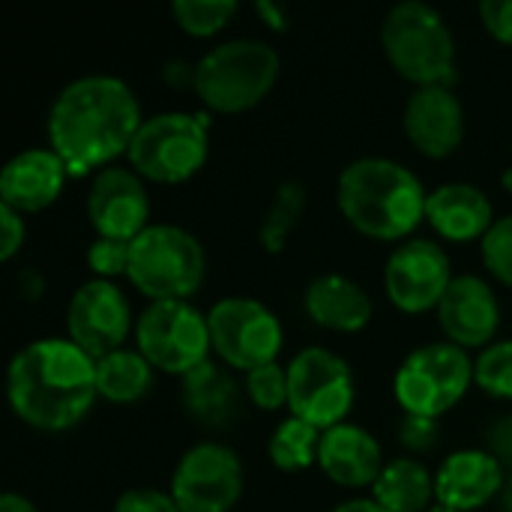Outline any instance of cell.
I'll list each match as a JSON object with an SVG mask.
<instances>
[{"label": "cell", "mask_w": 512, "mask_h": 512, "mask_svg": "<svg viewBox=\"0 0 512 512\" xmlns=\"http://www.w3.org/2000/svg\"><path fill=\"white\" fill-rule=\"evenodd\" d=\"M153 366L138 348H120L96 360V390L99 399L111 405H135L153 390Z\"/></svg>", "instance_id": "obj_25"}, {"label": "cell", "mask_w": 512, "mask_h": 512, "mask_svg": "<svg viewBox=\"0 0 512 512\" xmlns=\"http://www.w3.org/2000/svg\"><path fill=\"white\" fill-rule=\"evenodd\" d=\"M381 48L399 78L417 87H453L456 72V36L444 15L423 3H396L381 24Z\"/></svg>", "instance_id": "obj_4"}, {"label": "cell", "mask_w": 512, "mask_h": 512, "mask_svg": "<svg viewBox=\"0 0 512 512\" xmlns=\"http://www.w3.org/2000/svg\"><path fill=\"white\" fill-rule=\"evenodd\" d=\"M426 512H456V510H450V507H444V504H435L432 510H426Z\"/></svg>", "instance_id": "obj_45"}, {"label": "cell", "mask_w": 512, "mask_h": 512, "mask_svg": "<svg viewBox=\"0 0 512 512\" xmlns=\"http://www.w3.org/2000/svg\"><path fill=\"white\" fill-rule=\"evenodd\" d=\"M501 183H504V189H510V192H512V168H507V171H504Z\"/></svg>", "instance_id": "obj_44"}, {"label": "cell", "mask_w": 512, "mask_h": 512, "mask_svg": "<svg viewBox=\"0 0 512 512\" xmlns=\"http://www.w3.org/2000/svg\"><path fill=\"white\" fill-rule=\"evenodd\" d=\"M426 222L432 225V231L450 243H474L492 231L495 219V207L489 201V195L474 186V183H441L438 189L429 192L426 201Z\"/></svg>", "instance_id": "obj_21"}, {"label": "cell", "mask_w": 512, "mask_h": 512, "mask_svg": "<svg viewBox=\"0 0 512 512\" xmlns=\"http://www.w3.org/2000/svg\"><path fill=\"white\" fill-rule=\"evenodd\" d=\"M255 12L264 18V24H270L273 30H285L288 27V12L282 6H276L273 0H258L255 3Z\"/></svg>", "instance_id": "obj_40"}, {"label": "cell", "mask_w": 512, "mask_h": 512, "mask_svg": "<svg viewBox=\"0 0 512 512\" xmlns=\"http://www.w3.org/2000/svg\"><path fill=\"white\" fill-rule=\"evenodd\" d=\"M306 315L333 333H360L369 327L375 306L360 282L342 273H321L303 291Z\"/></svg>", "instance_id": "obj_22"}, {"label": "cell", "mask_w": 512, "mask_h": 512, "mask_svg": "<svg viewBox=\"0 0 512 512\" xmlns=\"http://www.w3.org/2000/svg\"><path fill=\"white\" fill-rule=\"evenodd\" d=\"M141 105L117 75H81L48 108V144L69 177L99 174L129 153L141 129Z\"/></svg>", "instance_id": "obj_1"}, {"label": "cell", "mask_w": 512, "mask_h": 512, "mask_svg": "<svg viewBox=\"0 0 512 512\" xmlns=\"http://www.w3.org/2000/svg\"><path fill=\"white\" fill-rule=\"evenodd\" d=\"M399 444L408 453H429L438 444V420L405 414L399 423Z\"/></svg>", "instance_id": "obj_33"}, {"label": "cell", "mask_w": 512, "mask_h": 512, "mask_svg": "<svg viewBox=\"0 0 512 512\" xmlns=\"http://www.w3.org/2000/svg\"><path fill=\"white\" fill-rule=\"evenodd\" d=\"M24 240H27L24 216L15 213L6 204H0V258L3 261H12L24 249Z\"/></svg>", "instance_id": "obj_35"}, {"label": "cell", "mask_w": 512, "mask_h": 512, "mask_svg": "<svg viewBox=\"0 0 512 512\" xmlns=\"http://www.w3.org/2000/svg\"><path fill=\"white\" fill-rule=\"evenodd\" d=\"M237 12H240L237 0H174L171 3V15L177 27L195 39H210L222 33Z\"/></svg>", "instance_id": "obj_28"}, {"label": "cell", "mask_w": 512, "mask_h": 512, "mask_svg": "<svg viewBox=\"0 0 512 512\" xmlns=\"http://www.w3.org/2000/svg\"><path fill=\"white\" fill-rule=\"evenodd\" d=\"M480 21L492 39L501 45H512V0H483Z\"/></svg>", "instance_id": "obj_36"}, {"label": "cell", "mask_w": 512, "mask_h": 512, "mask_svg": "<svg viewBox=\"0 0 512 512\" xmlns=\"http://www.w3.org/2000/svg\"><path fill=\"white\" fill-rule=\"evenodd\" d=\"M372 498L387 512H426L435 501V474L414 456H399L384 465Z\"/></svg>", "instance_id": "obj_24"}, {"label": "cell", "mask_w": 512, "mask_h": 512, "mask_svg": "<svg viewBox=\"0 0 512 512\" xmlns=\"http://www.w3.org/2000/svg\"><path fill=\"white\" fill-rule=\"evenodd\" d=\"M114 512H183L171 492L159 489H126L117 501Z\"/></svg>", "instance_id": "obj_34"}, {"label": "cell", "mask_w": 512, "mask_h": 512, "mask_svg": "<svg viewBox=\"0 0 512 512\" xmlns=\"http://www.w3.org/2000/svg\"><path fill=\"white\" fill-rule=\"evenodd\" d=\"M135 348L156 372L186 378L213 354L207 312L189 300L150 303L135 321Z\"/></svg>", "instance_id": "obj_9"}, {"label": "cell", "mask_w": 512, "mask_h": 512, "mask_svg": "<svg viewBox=\"0 0 512 512\" xmlns=\"http://www.w3.org/2000/svg\"><path fill=\"white\" fill-rule=\"evenodd\" d=\"M213 354L231 372H252L279 360L285 333L282 321L255 297H222L207 309Z\"/></svg>", "instance_id": "obj_10"}, {"label": "cell", "mask_w": 512, "mask_h": 512, "mask_svg": "<svg viewBox=\"0 0 512 512\" xmlns=\"http://www.w3.org/2000/svg\"><path fill=\"white\" fill-rule=\"evenodd\" d=\"M6 399L12 414L30 429H75L99 399L96 360L69 339H36L12 357Z\"/></svg>", "instance_id": "obj_2"}, {"label": "cell", "mask_w": 512, "mask_h": 512, "mask_svg": "<svg viewBox=\"0 0 512 512\" xmlns=\"http://www.w3.org/2000/svg\"><path fill=\"white\" fill-rule=\"evenodd\" d=\"M384 453L378 438L354 423L333 426L321 435L318 468L330 483L342 489H372L384 471Z\"/></svg>", "instance_id": "obj_20"}, {"label": "cell", "mask_w": 512, "mask_h": 512, "mask_svg": "<svg viewBox=\"0 0 512 512\" xmlns=\"http://www.w3.org/2000/svg\"><path fill=\"white\" fill-rule=\"evenodd\" d=\"M474 384V360L453 342L414 348L393 375V396L405 414L441 420Z\"/></svg>", "instance_id": "obj_8"}, {"label": "cell", "mask_w": 512, "mask_h": 512, "mask_svg": "<svg viewBox=\"0 0 512 512\" xmlns=\"http://www.w3.org/2000/svg\"><path fill=\"white\" fill-rule=\"evenodd\" d=\"M207 276L201 240L180 225H150L129 243L126 279L150 303L189 300Z\"/></svg>", "instance_id": "obj_6"}, {"label": "cell", "mask_w": 512, "mask_h": 512, "mask_svg": "<svg viewBox=\"0 0 512 512\" xmlns=\"http://www.w3.org/2000/svg\"><path fill=\"white\" fill-rule=\"evenodd\" d=\"M357 402L351 366L324 345L303 348L288 363V408L291 417L327 432L342 426Z\"/></svg>", "instance_id": "obj_11"}, {"label": "cell", "mask_w": 512, "mask_h": 512, "mask_svg": "<svg viewBox=\"0 0 512 512\" xmlns=\"http://www.w3.org/2000/svg\"><path fill=\"white\" fill-rule=\"evenodd\" d=\"M87 222L96 237L132 243L150 228V195L144 180L132 168H102L87 189Z\"/></svg>", "instance_id": "obj_15"}, {"label": "cell", "mask_w": 512, "mask_h": 512, "mask_svg": "<svg viewBox=\"0 0 512 512\" xmlns=\"http://www.w3.org/2000/svg\"><path fill=\"white\" fill-rule=\"evenodd\" d=\"M18 294H21L27 303L39 300V297L45 294V276H42L39 270H21V273H18Z\"/></svg>", "instance_id": "obj_38"}, {"label": "cell", "mask_w": 512, "mask_h": 512, "mask_svg": "<svg viewBox=\"0 0 512 512\" xmlns=\"http://www.w3.org/2000/svg\"><path fill=\"white\" fill-rule=\"evenodd\" d=\"M282 60L264 39L219 42L195 63V96L207 111L240 114L261 105L279 81Z\"/></svg>", "instance_id": "obj_5"}, {"label": "cell", "mask_w": 512, "mask_h": 512, "mask_svg": "<svg viewBox=\"0 0 512 512\" xmlns=\"http://www.w3.org/2000/svg\"><path fill=\"white\" fill-rule=\"evenodd\" d=\"M453 279L456 273L450 255L435 240H405L384 264L387 297L405 315H426L438 309Z\"/></svg>", "instance_id": "obj_13"}, {"label": "cell", "mask_w": 512, "mask_h": 512, "mask_svg": "<svg viewBox=\"0 0 512 512\" xmlns=\"http://www.w3.org/2000/svg\"><path fill=\"white\" fill-rule=\"evenodd\" d=\"M333 512H387L375 498H351L345 504H339Z\"/></svg>", "instance_id": "obj_42"}, {"label": "cell", "mask_w": 512, "mask_h": 512, "mask_svg": "<svg viewBox=\"0 0 512 512\" xmlns=\"http://www.w3.org/2000/svg\"><path fill=\"white\" fill-rule=\"evenodd\" d=\"M435 312L447 342L465 351H483L492 342H498L495 336L501 330V300L495 288L474 273L456 276Z\"/></svg>", "instance_id": "obj_16"}, {"label": "cell", "mask_w": 512, "mask_h": 512, "mask_svg": "<svg viewBox=\"0 0 512 512\" xmlns=\"http://www.w3.org/2000/svg\"><path fill=\"white\" fill-rule=\"evenodd\" d=\"M501 501H504V512H512V477L504 483V492H501Z\"/></svg>", "instance_id": "obj_43"}, {"label": "cell", "mask_w": 512, "mask_h": 512, "mask_svg": "<svg viewBox=\"0 0 512 512\" xmlns=\"http://www.w3.org/2000/svg\"><path fill=\"white\" fill-rule=\"evenodd\" d=\"M243 462L219 441L189 447L171 474V498L183 512H231L243 498Z\"/></svg>", "instance_id": "obj_12"}, {"label": "cell", "mask_w": 512, "mask_h": 512, "mask_svg": "<svg viewBox=\"0 0 512 512\" xmlns=\"http://www.w3.org/2000/svg\"><path fill=\"white\" fill-rule=\"evenodd\" d=\"M336 201L345 222L369 240H402L426 219L429 192L402 162L363 156L342 168Z\"/></svg>", "instance_id": "obj_3"}, {"label": "cell", "mask_w": 512, "mask_h": 512, "mask_svg": "<svg viewBox=\"0 0 512 512\" xmlns=\"http://www.w3.org/2000/svg\"><path fill=\"white\" fill-rule=\"evenodd\" d=\"M402 126L426 159H447L465 141V108L453 87H417L405 102Z\"/></svg>", "instance_id": "obj_17"}, {"label": "cell", "mask_w": 512, "mask_h": 512, "mask_svg": "<svg viewBox=\"0 0 512 512\" xmlns=\"http://www.w3.org/2000/svg\"><path fill=\"white\" fill-rule=\"evenodd\" d=\"M489 453L501 462L512 468V414L501 417L492 429H489Z\"/></svg>", "instance_id": "obj_37"}, {"label": "cell", "mask_w": 512, "mask_h": 512, "mask_svg": "<svg viewBox=\"0 0 512 512\" xmlns=\"http://www.w3.org/2000/svg\"><path fill=\"white\" fill-rule=\"evenodd\" d=\"M306 204H309V195L300 180L279 183V189L270 201V210L264 213L261 228H258V243L267 255H282L288 249L291 234L306 213Z\"/></svg>", "instance_id": "obj_26"}, {"label": "cell", "mask_w": 512, "mask_h": 512, "mask_svg": "<svg viewBox=\"0 0 512 512\" xmlns=\"http://www.w3.org/2000/svg\"><path fill=\"white\" fill-rule=\"evenodd\" d=\"M504 465L489 450H456L435 471V501L456 512H474L504 492Z\"/></svg>", "instance_id": "obj_18"}, {"label": "cell", "mask_w": 512, "mask_h": 512, "mask_svg": "<svg viewBox=\"0 0 512 512\" xmlns=\"http://www.w3.org/2000/svg\"><path fill=\"white\" fill-rule=\"evenodd\" d=\"M87 267L93 279H117L126 276L129 270V243L126 240H111V237H96L87 246Z\"/></svg>", "instance_id": "obj_32"}, {"label": "cell", "mask_w": 512, "mask_h": 512, "mask_svg": "<svg viewBox=\"0 0 512 512\" xmlns=\"http://www.w3.org/2000/svg\"><path fill=\"white\" fill-rule=\"evenodd\" d=\"M132 324L126 294L105 279L84 282L66 306V339L78 345L90 360H102L123 348Z\"/></svg>", "instance_id": "obj_14"}, {"label": "cell", "mask_w": 512, "mask_h": 512, "mask_svg": "<svg viewBox=\"0 0 512 512\" xmlns=\"http://www.w3.org/2000/svg\"><path fill=\"white\" fill-rule=\"evenodd\" d=\"M480 252H483V264L486 270L501 282L512 288V213L510 216H501L492 231L483 237L480 243Z\"/></svg>", "instance_id": "obj_31"}, {"label": "cell", "mask_w": 512, "mask_h": 512, "mask_svg": "<svg viewBox=\"0 0 512 512\" xmlns=\"http://www.w3.org/2000/svg\"><path fill=\"white\" fill-rule=\"evenodd\" d=\"M66 177L69 171L51 147L21 150L0 171V204L21 216L39 213L60 198Z\"/></svg>", "instance_id": "obj_19"}, {"label": "cell", "mask_w": 512, "mask_h": 512, "mask_svg": "<svg viewBox=\"0 0 512 512\" xmlns=\"http://www.w3.org/2000/svg\"><path fill=\"white\" fill-rule=\"evenodd\" d=\"M321 429L300 417H288L276 426V432L267 441V456L273 468L282 474H300L318 465V450H321Z\"/></svg>", "instance_id": "obj_27"}, {"label": "cell", "mask_w": 512, "mask_h": 512, "mask_svg": "<svg viewBox=\"0 0 512 512\" xmlns=\"http://www.w3.org/2000/svg\"><path fill=\"white\" fill-rule=\"evenodd\" d=\"M0 512H39L33 507L30 498L18 495V492H3L0 495Z\"/></svg>", "instance_id": "obj_41"}, {"label": "cell", "mask_w": 512, "mask_h": 512, "mask_svg": "<svg viewBox=\"0 0 512 512\" xmlns=\"http://www.w3.org/2000/svg\"><path fill=\"white\" fill-rule=\"evenodd\" d=\"M243 399H246V387L237 384L228 366H219L213 360H207L204 366L180 378L183 411L201 426H210V429L231 426L243 411Z\"/></svg>", "instance_id": "obj_23"}, {"label": "cell", "mask_w": 512, "mask_h": 512, "mask_svg": "<svg viewBox=\"0 0 512 512\" xmlns=\"http://www.w3.org/2000/svg\"><path fill=\"white\" fill-rule=\"evenodd\" d=\"M165 81L174 87H195V63H168L165 66Z\"/></svg>", "instance_id": "obj_39"}, {"label": "cell", "mask_w": 512, "mask_h": 512, "mask_svg": "<svg viewBox=\"0 0 512 512\" xmlns=\"http://www.w3.org/2000/svg\"><path fill=\"white\" fill-rule=\"evenodd\" d=\"M474 384L492 399L512 402V339L492 342L474 360Z\"/></svg>", "instance_id": "obj_29"}, {"label": "cell", "mask_w": 512, "mask_h": 512, "mask_svg": "<svg viewBox=\"0 0 512 512\" xmlns=\"http://www.w3.org/2000/svg\"><path fill=\"white\" fill-rule=\"evenodd\" d=\"M126 159L150 183L177 186L192 180L210 159V111H159L144 117Z\"/></svg>", "instance_id": "obj_7"}, {"label": "cell", "mask_w": 512, "mask_h": 512, "mask_svg": "<svg viewBox=\"0 0 512 512\" xmlns=\"http://www.w3.org/2000/svg\"><path fill=\"white\" fill-rule=\"evenodd\" d=\"M243 387H246V399L261 411H279L288 405V369L279 363L246 372Z\"/></svg>", "instance_id": "obj_30"}]
</instances>
